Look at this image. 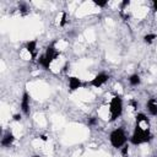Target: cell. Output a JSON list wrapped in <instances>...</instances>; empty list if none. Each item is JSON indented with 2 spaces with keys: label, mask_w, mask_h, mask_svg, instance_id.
<instances>
[{
  "label": "cell",
  "mask_w": 157,
  "mask_h": 157,
  "mask_svg": "<svg viewBox=\"0 0 157 157\" xmlns=\"http://www.w3.org/2000/svg\"><path fill=\"white\" fill-rule=\"evenodd\" d=\"M59 55H60V52L56 49L55 42H53V43H50L45 48V52L37 58V63H38V65L43 70H49L50 69V65L53 64L54 60H56L59 58Z\"/></svg>",
  "instance_id": "6da1fadb"
},
{
  "label": "cell",
  "mask_w": 157,
  "mask_h": 157,
  "mask_svg": "<svg viewBox=\"0 0 157 157\" xmlns=\"http://www.w3.org/2000/svg\"><path fill=\"white\" fill-rule=\"evenodd\" d=\"M152 140V134L150 131V129H145L142 128L140 124H135L132 134L130 136V144L134 146H140L144 144H147Z\"/></svg>",
  "instance_id": "7a4b0ae2"
},
{
  "label": "cell",
  "mask_w": 157,
  "mask_h": 157,
  "mask_svg": "<svg viewBox=\"0 0 157 157\" xmlns=\"http://www.w3.org/2000/svg\"><path fill=\"white\" fill-rule=\"evenodd\" d=\"M108 110H109V121H115L118 118L121 117L124 110V102L120 94H115L112 97Z\"/></svg>",
  "instance_id": "3957f363"
},
{
  "label": "cell",
  "mask_w": 157,
  "mask_h": 157,
  "mask_svg": "<svg viewBox=\"0 0 157 157\" xmlns=\"http://www.w3.org/2000/svg\"><path fill=\"white\" fill-rule=\"evenodd\" d=\"M109 142L112 145V147L119 150L123 146L126 145L128 142V136H126V132L123 128H115L110 131L109 134Z\"/></svg>",
  "instance_id": "277c9868"
},
{
  "label": "cell",
  "mask_w": 157,
  "mask_h": 157,
  "mask_svg": "<svg viewBox=\"0 0 157 157\" xmlns=\"http://www.w3.org/2000/svg\"><path fill=\"white\" fill-rule=\"evenodd\" d=\"M108 80H109V75H108V74H105V72H99V74H97L93 78H91V80L88 81V85L92 86V87H94V88H99V87H102L103 85H105V83L108 82Z\"/></svg>",
  "instance_id": "5b68a950"
},
{
  "label": "cell",
  "mask_w": 157,
  "mask_h": 157,
  "mask_svg": "<svg viewBox=\"0 0 157 157\" xmlns=\"http://www.w3.org/2000/svg\"><path fill=\"white\" fill-rule=\"evenodd\" d=\"M20 108H21V112L23 115H29L31 113V96L27 91H23L22 92V96H21V102H20Z\"/></svg>",
  "instance_id": "8992f818"
},
{
  "label": "cell",
  "mask_w": 157,
  "mask_h": 157,
  "mask_svg": "<svg viewBox=\"0 0 157 157\" xmlns=\"http://www.w3.org/2000/svg\"><path fill=\"white\" fill-rule=\"evenodd\" d=\"M83 86V82L81 78L76 77V76H67V87H69V92H75L78 88H81Z\"/></svg>",
  "instance_id": "52a82bcc"
},
{
  "label": "cell",
  "mask_w": 157,
  "mask_h": 157,
  "mask_svg": "<svg viewBox=\"0 0 157 157\" xmlns=\"http://www.w3.org/2000/svg\"><path fill=\"white\" fill-rule=\"evenodd\" d=\"M15 135H13V132L12 131H10V130H7V131H5V134L2 135V137H1V141H0V145L2 146V147H10L13 142H15Z\"/></svg>",
  "instance_id": "ba28073f"
},
{
  "label": "cell",
  "mask_w": 157,
  "mask_h": 157,
  "mask_svg": "<svg viewBox=\"0 0 157 157\" xmlns=\"http://www.w3.org/2000/svg\"><path fill=\"white\" fill-rule=\"evenodd\" d=\"M37 44H38L37 39L27 40L26 44H25V49L29 53V55H31V58H32L33 60L37 58Z\"/></svg>",
  "instance_id": "9c48e42d"
},
{
  "label": "cell",
  "mask_w": 157,
  "mask_h": 157,
  "mask_svg": "<svg viewBox=\"0 0 157 157\" xmlns=\"http://www.w3.org/2000/svg\"><path fill=\"white\" fill-rule=\"evenodd\" d=\"M146 109L150 115L157 117V99L156 98H150L146 102Z\"/></svg>",
  "instance_id": "30bf717a"
},
{
  "label": "cell",
  "mask_w": 157,
  "mask_h": 157,
  "mask_svg": "<svg viewBox=\"0 0 157 157\" xmlns=\"http://www.w3.org/2000/svg\"><path fill=\"white\" fill-rule=\"evenodd\" d=\"M128 81H129V83H130L132 87L140 86V85H141V76H140L139 74H131V75L128 77Z\"/></svg>",
  "instance_id": "8fae6325"
},
{
  "label": "cell",
  "mask_w": 157,
  "mask_h": 157,
  "mask_svg": "<svg viewBox=\"0 0 157 157\" xmlns=\"http://www.w3.org/2000/svg\"><path fill=\"white\" fill-rule=\"evenodd\" d=\"M142 39H144V42L146 44H152L155 42V39H157V34L156 33H147V34L144 36Z\"/></svg>",
  "instance_id": "7c38bea8"
},
{
  "label": "cell",
  "mask_w": 157,
  "mask_h": 157,
  "mask_svg": "<svg viewBox=\"0 0 157 157\" xmlns=\"http://www.w3.org/2000/svg\"><path fill=\"white\" fill-rule=\"evenodd\" d=\"M135 121H136V124H140V123H142V121H145V123H147L148 124V118H147V115L145 114V113H137L136 114V117H135Z\"/></svg>",
  "instance_id": "4fadbf2b"
},
{
  "label": "cell",
  "mask_w": 157,
  "mask_h": 157,
  "mask_svg": "<svg viewBox=\"0 0 157 157\" xmlns=\"http://www.w3.org/2000/svg\"><path fill=\"white\" fill-rule=\"evenodd\" d=\"M93 4L98 7H105L108 5V0H103V1H99V0H93Z\"/></svg>",
  "instance_id": "5bb4252c"
},
{
  "label": "cell",
  "mask_w": 157,
  "mask_h": 157,
  "mask_svg": "<svg viewBox=\"0 0 157 157\" xmlns=\"http://www.w3.org/2000/svg\"><path fill=\"white\" fill-rule=\"evenodd\" d=\"M97 123H98V119H97L96 117H91V118H88V120H87V125H88V126H96Z\"/></svg>",
  "instance_id": "9a60e30c"
},
{
  "label": "cell",
  "mask_w": 157,
  "mask_h": 157,
  "mask_svg": "<svg viewBox=\"0 0 157 157\" xmlns=\"http://www.w3.org/2000/svg\"><path fill=\"white\" fill-rule=\"evenodd\" d=\"M18 9H20V12L22 13V15H26L27 12H28V7H27V5L26 4H20V6H18Z\"/></svg>",
  "instance_id": "2e32d148"
},
{
  "label": "cell",
  "mask_w": 157,
  "mask_h": 157,
  "mask_svg": "<svg viewBox=\"0 0 157 157\" xmlns=\"http://www.w3.org/2000/svg\"><path fill=\"white\" fill-rule=\"evenodd\" d=\"M65 25H66V12H63V13H61L60 22H59V26H60V27H64Z\"/></svg>",
  "instance_id": "e0dca14e"
},
{
  "label": "cell",
  "mask_w": 157,
  "mask_h": 157,
  "mask_svg": "<svg viewBox=\"0 0 157 157\" xmlns=\"http://www.w3.org/2000/svg\"><path fill=\"white\" fill-rule=\"evenodd\" d=\"M21 119H22V114L21 113H16V114L12 115V120L13 121H20Z\"/></svg>",
  "instance_id": "ac0fdd59"
},
{
  "label": "cell",
  "mask_w": 157,
  "mask_h": 157,
  "mask_svg": "<svg viewBox=\"0 0 157 157\" xmlns=\"http://www.w3.org/2000/svg\"><path fill=\"white\" fill-rule=\"evenodd\" d=\"M130 5V0H124V1H121L120 2V6H121V10H124L126 6H129Z\"/></svg>",
  "instance_id": "d6986e66"
},
{
  "label": "cell",
  "mask_w": 157,
  "mask_h": 157,
  "mask_svg": "<svg viewBox=\"0 0 157 157\" xmlns=\"http://www.w3.org/2000/svg\"><path fill=\"white\" fill-rule=\"evenodd\" d=\"M130 105H131L134 109H137V102H136V101L131 99V101H130Z\"/></svg>",
  "instance_id": "ffe728a7"
},
{
  "label": "cell",
  "mask_w": 157,
  "mask_h": 157,
  "mask_svg": "<svg viewBox=\"0 0 157 157\" xmlns=\"http://www.w3.org/2000/svg\"><path fill=\"white\" fill-rule=\"evenodd\" d=\"M152 10L157 12V0H152Z\"/></svg>",
  "instance_id": "44dd1931"
},
{
  "label": "cell",
  "mask_w": 157,
  "mask_h": 157,
  "mask_svg": "<svg viewBox=\"0 0 157 157\" xmlns=\"http://www.w3.org/2000/svg\"><path fill=\"white\" fill-rule=\"evenodd\" d=\"M39 139H40V140H43V141H47V140H48L45 135H40V136H39Z\"/></svg>",
  "instance_id": "7402d4cb"
},
{
  "label": "cell",
  "mask_w": 157,
  "mask_h": 157,
  "mask_svg": "<svg viewBox=\"0 0 157 157\" xmlns=\"http://www.w3.org/2000/svg\"><path fill=\"white\" fill-rule=\"evenodd\" d=\"M31 157H40L39 155H33V156H31Z\"/></svg>",
  "instance_id": "603a6c76"
},
{
  "label": "cell",
  "mask_w": 157,
  "mask_h": 157,
  "mask_svg": "<svg viewBox=\"0 0 157 157\" xmlns=\"http://www.w3.org/2000/svg\"><path fill=\"white\" fill-rule=\"evenodd\" d=\"M123 157H129V156H128V155H125V156H123Z\"/></svg>",
  "instance_id": "cb8c5ba5"
}]
</instances>
